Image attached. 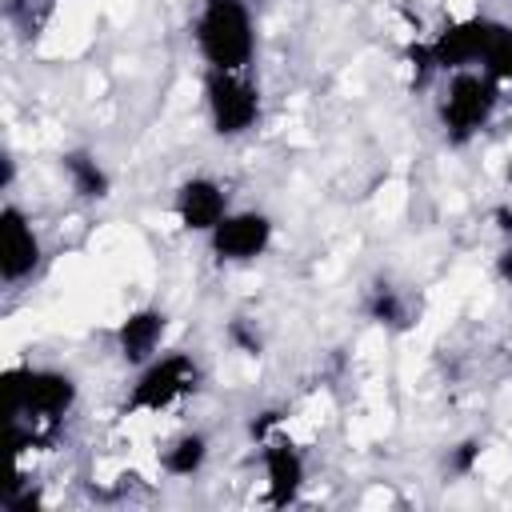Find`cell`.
Segmentation results:
<instances>
[{
	"instance_id": "obj_13",
	"label": "cell",
	"mask_w": 512,
	"mask_h": 512,
	"mask_svg": "<svg viewBox=\"0 0 512 512\" xmlns=\"http://www.w3.org/2000/svg\"><path fill=\"white\" fill-rule=\"evenodd\" d=\"M208 456H212V440H208V432L188 428V432H176V436L160 448V472L172 476V480H192V476L204 472Z\"/></svg>"
},
{
	"instance_id": "obj_3",
	"label": "cell",
	"mask_w": 512,
	"mask_h": 512,
	"mask_svg": "<svg viewBox=\"0 0 512 512\" xmlns=\"http://www.w3.org/2000/svg\"><path fill=\"white\" fill-rule=\"evenodd\" d=\"M504 100V88L484 68H460L444 76V88L436 96V124L452 148L472 144L496 116Z\"/></svg>"
},
{
	"instance_id": "obj_12",
	"label": "cell",
	"mask_w": 512,
	"mask_h": 512,
	"mask_svg": "<svg viewBox=\"0 0 512 512\" xmlns=\"http://www.w3.org/2000/svg\"><path fill=\"white\" fill-rule=\"evenodd\" d=\"M60 176H64L68 192H72L76 200H88V204L108 200V192H112V172H108L104 160H100L96 152H88V148H68V152H60Z\"/></svg>"
},
{
	"instance_id": "obj_6",
	"label": "cell",
	"mask_w": 512,
	"mask_h": 512,
	"mask_svg": "<svg viewBox=\"0 0 512 512\" xmlns=\"http://www.w3.org/2000/svg\"><path fill=\"white\" fill-rule=\"evenodd\" d=\"M252 436H256V444H260L264 500H268L272 508L296 504L300 492H304V484H308V460H304L300 444L280 432L276 412H264L260 420H252Z\"/></svg>"
},
{
	"instance_id": "obj_9",
	"label": "cell",
	"mask_w": 512,
	"mask_h": 512,
	"mask_svg": "<svg viewBox=\"0 0 512 512\" xmlns=\"http://www.w3.org/2000/svg\"><path fill=\"white\" fill-rule=\"evenodd\" d=\"M40 264H44V240L32 216L8 200L0 208V280L8 288H20L40 272Z\"/></svg>"
},
{
	"instance_id": "obj_7",
	"label": "cell",
	"mask_w": 512,
	"mask_h": 512,
	"mask_svg": "<svg viewBox=\"0 0 512 512\" xmlns=\"http://www.w3.org/2000/svg\"><path fill=\"white\" fill-rule=\"evenodd\" d=\"M204 240H208V252L216 264L244 268V264H256L260 256H268V248L276 240V220L260 208H232Z\"/></svg>"
},
{
	"instance_id": "obj_18",
	"label": "cell",
	"mask_w": 512,
	"mask_h": 512,
	"mask_svg": "<svg viewBox=\"0 0 512 512\" xmlns=\"http://www.w3.org/2000/svg\"><path fill=\"white\" fill-rule=\"evenodd\" d=\"M496 280L512 288V240H504V248L496 252Z\"/></svg>"
},
{
	"instance_id": "obj_11",
	"label": "cell",
	"mask_w": 512,
	"mask_h": 512,
	"mask_svg": "<svg viewBox=\"0 0 512 512\" xmlns=\"http://www.w3.org/2000/svg\"><path fill=\"white\" fill-rule=\"evenodd\" d=\"M164 340H168V312L156 308V304H140V308L124 312L120 324L112 328L116 356H120L128 368H140V364H148L152 356H160V352H164Z\"/></svg>"
},
{
	"instance_id": "obj_17",
	"label": "cell",
	"mask_w": 512,
	"mask_h": 512,
	"mask_svg": "<svg viewBox=\"0 0 512 512\" xmlns=\"http://www.w3.org/2000/svg\"><path fill=\"white\" fill-rule=\"evenodd\" d=\"M488 220H492V228H496V232H500L504 240H512V200H504V204H496Z\"/></svg>"
},
{
	"instance_id": "obj_4",
	"label": "cell",
	"mask_w": 512,
	"mask_h": 512,
	"mask_svg": "<svg viewBox=\"0 0 512 512\" xmlns=\"http://www.w3.org/2000/svg\"><path fill=\"white\" fill-rule=\"evenodd\" d=\"M200 96H204V120H208L212 136H220V140L248 136L264 116V92H260V80L252 76V68H240V72L204 68Z\"/></svg>"
},
{
	"instance_id": "obj_14",
	"label": "cell",
	"mask_w": 512,
	"mask_h": 512,
	"mask_svg": "<svg viewBox=\"0 0 512 512\" xmlns=\"http://www.w3.org/2000/svg\"><path fill=\"white\" fill-rule=\"evenodd\" d=\"M364 316L372 320V324H380V328H408V320H412V304H408V296L396 288V284H372L368 288V296H364Z\"/></svg>"
},
{
	"instance_id": "obj_16",
	"label": "cell",
	"mask_w": 512,
	"mask_h": 512,
	"mask_svg": "<svg viewBox=\"0 0 512 512\" xmlns=\"http://www.w3.org/2000/svg\"><path fill=\"white\" fill-rule=\"evenodd\" d=\"M480 448H484L480 440H464V444H460V448L452 452V460H448V468H452L456 476H468V472L476 468V460H480Z\"/></svg>"
},
{
	"instance_id": "obj_10",
	"label": "cell",
	"mask_w": 512,
	"mask_h": 512,
	"mask_svg": "<svg viewBox=\"0 0 512 512\" xmlns=\"http://www.w3.org/2000/svg\"><path fill=\"white\" fill-rule=\"evenodd\" d=\"M492 16H460V20H448L440 32H432L424 40L428 56H432V68L440 76L448 72H460V68H480L484 52H488V40H492Z\"/></svg>"
},
{
	"instance_id": "obj_15",
	"label": "cell",
	"mask_w": 512,
	"mask_h": 512,
	"mask_svg": "<svg viewBox=\"0 0 512 512\" xmlns=\"http://www.w3.org/2000/svg\"><path fill=\"white\" fill-rule=\"evenodd\" d=\"M480 68H484L504 92L512 88V24H504V20L492 24V40H488V52H484Z\"/></svg>"
},
{
	"instance_id": "obj_1",
	"label": "cell",
	"mask_w": 512,
	"mask_h": 512,
	"mask_svg": "<svg viewBox=\"0 0 512 512\" xmlns=\"http://www.w3.org/2000/svg\"><path fill=\"white\" fill-rule=\"evenodd\" d=\"M4 392L16 452H24L28 444H48L80 404L76 376L52 364H12L4 372Z\"/></svg>"
},
{
	"instance_id": "obj_2",
	"label": "cell",
	"mask_w": 512,
	"mask_h": 512,
	"mask_svg": "<svg viewBox=\"0 0 512 512\" xmlns=\"http://www.w3.org/2000/svg\"><path fill=\"white\" fill-rule=\"evenodd\" d=\"M192 44L204 68L240 72L256 64V16L248 0H196L192 12Z\"/></svg>"
},
{
	"instance_id": "obj_8",
	"label": "cell",
	"mask_w": 512,
	"mask_h": 512,
	"mask_svg": "<svg viewBox=\"0 0 512 512\" xmlns=\"http://www.w3.org/2000/svg\"><path fill=\"white\" fill-rule=\"evenodd\" d=\"M232 212V192L208 172H192L172 188V220L188 236H208Z\"/></svg>"
},
{
	"instance_id": "obj_5",
	"label": "cell",
	"mask_w": 512,
	"mask_h": 512,
	"mask_svg": "<svg viewBox=\"0 0 512 512\" xmlns=\"http://www.w3.org/2000/svg\"><path fill=\"white\" fill-rule=\"evenodd\" d=\"M200 388V364L196 356L172 348L152 356L148 364L136 368V380L124 396V412L132 416H164L172 408H180L188 396H196Z\"/></svg>"
}]
</instances>
